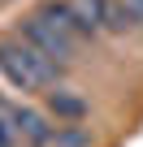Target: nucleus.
I'll return each mask as SVG.
<instances>
[{
	"label": "nucleus",
	"instance_id": "1",
	"mask_svg": "<svg viewBox=\"0 0 143 147\" xmlns=\"http://www.w3.org/2000/svg\"><path fill=\"white\" fill-rule=\"evenodd\" d=\"M0 74H5L18 91H39V87L61 78L65 65L43 56L39 48H30L26 39H9V43H0Z\"/></svg>",
	"mask_w": 143,
	"mask_h": 147
},
{
	"label": "nucleus",
	"instance_id": "8",
	"mask_svg": "<svg viewBox=\"0 0 143 147\" xmlns=\"http://www.w3.org/2000/svg\"><path fill=\"white\" fill-rule=\"evenodd\" d=\"M52 147H91V134L78 121H61L56 134H52Z\"/></svg>",
	"mask_w": 143,
	"mask_h": 147
},
{
	"label": "nucleus",
	"instance_id": "3",
	"mask_svg": "<svg viewBox=\"0 0 143 147\" xmlns=\"http://www.w3.org/2000/svg\"><path fill=\"white\" fill-rule=\"evenodd\" d=\"M0 117L9 121V130L13 134H22V143H30V147H52V125H48V117L43 113H35V108H26V104H13V100H0Z\"/></svg>",
	"mask_w": 143,
	"mask_h": 147
},
{
	"label": "nucleus",
	"instance_id": "7",
	"mask_svg": "<svg viewBox=\"0 0 143 147\" xmlns=\"http://www.w3.org/2000/svg\"><path fill=\"white\" fill-rule=\"evenodd\" d=\"M74 5V13L87 22V30L91 35H100L104 30V13H108V0H69Z\"/></svg>",
	"mask_w": 143,
	"mask_h": 147
},
{
	"label": "nucleus",
	"instance_id": "2",
	"mask_svg": "<svg viewBox=\"0 0 143 147\" xmlns=\"http://www.w3.org/2000/svg\"><path fill=\"white\" fill-rule=\"evenodd\" d=\"M18 39H26L30 48H39L43 56H52V61H61V65H69V56H74V35H65L56 22H48L43 13H35V18H26L22 22V30H18Z\"/></svg>",
	"mask_w": 143,
	"mask_h": 147
},
{
	"label": "nucleus",
	"instance_id": "9",
	"mask_svg": "<svg viewBox=\"0 0 143 147\" xmlns=\"http://www.w3.org/2000/svg\"><path fill=\"white\" fill-rule=\"evenodd\" d=\"M121 5H126V9H134V13L143 18V0H121Z\"/></svg>",
	"mask_w": 143,
	"mask_h": 147
},
{
	"label": "nucleus",
	"instance_id": "5",
	"mask_svg": "<svg viewBox=\"0 0 143 147\" xmlns=\"http://www.w3.org/2000/svg\"><path fill=\"white\" fill-rule=\"evenodd\" d=\"M48 113H52L56 121H83V117H87V100L61 87V91H48Z\"/></svg>",
	"mask_w": 143,
	"mask_h": 147
},
{
	"label": "nucleus",
	"instance_id": "6",
	"mask_svg": "<svg viewBox=\"0 0 143 147\" xmlns=\"http://www.w3.org/2000/svg\"><path fill=\"white\" fill-rule=\"evenodd\" d=\"M143 26V18L134 13V9H126L121 0H108V13H104V30L108 35H130V30H139Z\"/></svg>",
	"mask_w": 143,
	"mask_h": 147
},
{
	"label": "nucleus",
	"instance_id": "4",
	"mask_svg": "<svg viewBox=\"0 0 143 147\" xmlns=\"http://www.w3.org/2000/svg\"><path fill=\"white\" fill-rule=\"evenodd\" d=\"M39 13H43L48 22H56L65 35H74V39H96V35L87 30V22L74 13V5H69V0H43V5H39Z\"/></svg>",
	"mask_w": 143,
	"mask_h": 147
}]
</instances>
